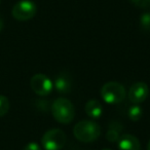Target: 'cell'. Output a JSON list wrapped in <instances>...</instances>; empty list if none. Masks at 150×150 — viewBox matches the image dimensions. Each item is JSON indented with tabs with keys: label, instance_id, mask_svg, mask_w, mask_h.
<instances>
[{
	"label": "cell",
	"instance_id": "6da1fadb",
	"mask_svg": "<svg viewBox=\"0 0 150 150\" xmlns=\"http://www.w3.org/2000/svg\"><path fill=\"white\" fill-rule=\"evenodd\" d=\"M73 135L78 141L83 143L94 142L100 137L101 127L92 120H81L73 127Z\"/></svg>",
	"mask_w": 150,
	"mask_h": 150
},
{
	"label": "cell",
	"instance_id": "7a4b0ae2",
	"mask_svg": "<svg viewBox=\"0 0 150 150\" xmlns=\"http://www.w3.org/2000/svg\"><path fill=\"white\" fill-rule=\"evenodd\" d=\"M52 113L58 122L67 125L75 117L74 105L65 98H59L54 101L52 105Z\"/></svg>",
	"mask_w": 150,
	"mask_h": 150
},
{
	"label": "cell",
	"instance_id": "3957f363",
	"mask_svg": "<svg viewBox=\"0 0 150 150\" xmlns=\"http://www.w3.org/2000/svg\"><path fill=\"white\" fill-rule=\"evenodd\" d=\"M127 92L125 86L117 81L106 82L101 88V97L108 104H118L125 99Z\"/></svg>",
	"mask_w": 150,
	"mask_h": 150
},
{
	"label": "cell",
	"instance_id": "277c9868",
	"mask_svg": "<svg viewBox=\"0 0 150 150\" xmlns=\"http://www.w3.org/2000/svg\"><path fill=\"white\" fill-rule=\"evenodd\" d=\"M66 134L60 129H52L41 138L42 147L45 150H61L66 144Z\"/></svg>",
	"mask_w": 150,
	"mask_h": 150
},
{
	"label": "cell",
	"instance_id": "5b68a950",
	"mask_svg": "<svg viewBox=\"0 0 150 150\" xmlns=\"http://www.w3.org/2000/svg\"><path fill=\"white\" fill-rule=\"evenodd\" d=\"M37 7L31 0H20L13 5L11 15L18 21H28L36 15Z\"/></svg>",
	"mask_w": 150,
	"mask_h": 150
},
{
	"label": "cell",
	"instance_id": "8992f818",
	"mask_svg": "<svg viewBox=\"0 0 150 150\" xmlns=\"http://www.w3.org/2000/svg\"><path fill=\"white\" fill-rule=\"evenodd\" d=\"M30 86H31L32 91L36 95L41 97L50 95L54 88V83L52 82V80L42 73H37L33 75V77L30 80Z\"/></svg>",
	"mask_w": 150,
	"mask_h": 150
},
{
	"label": "cell",
	"instance_id": "52a82bcc",
	"mask_svg": "<svg viewBox=\"0 0 150 150\" xmlns=\"http://www.w3.org/2000/svg\"><path fill=\"white\" fill-rule=\"evenodd\" d=\"M129 99L134 104H140L144 102L149 96V88L145 82H135L129 90Z\"/></svg>",
	"mask_w": 150,
	"mask_h": 150
},
{
	"label": "cell",
	"instance_id": "ba28073f",
	"mask_svg": "<svg viewBox=\"0 0 150 150\" xmlns=\"http://www.w3.org/2000/svg\"><path fill=\"white\" fill-rule=\"evenodd\" d=\"M118 146L119 150H140L141 149V144L137 137H135L134 135L131 134H123L122 136H120L119 138Z\"/></svg>",
	"mask_w": 150,
	"mask_h": 150
},
{
	"label": "cell",
	"instance_id": "9c48e42d",
	"mask_svg": "<svg viewBox=\"0 0 150 150\" xmlns=\"http://www.w3.org/2000/svg\"><path fill=\"white\" fill-rule=\"evenodd\" d=\"M54 88L61 94H69L72 88V79L69 73L61 72L54 79Z\"/></svg>",
	"mask_w": 150,
	"mask_h": 150
},
{
	"label": "cell",
	"instance_id": "30bf717a",
	"mask_svg": "<svg viewBox=\"0 0 150 150\" xmlns=\"http://www.w3.org/2000/svg\"><path fill=\"white\" fill-rule=\"evenodd\" d=\"M86 113L88 116L92 117V118H99L103 113V106L98 100L93 99V100H88L84 107Z\"/></svg>",
	"mask_w": 150,
	"mask_h": 150
},
{
	"label": "cell",
	"instance_id": "8fae6325",
	"mask_svg": "<svg viewBox=\"0 0 150 150\" xmlns=\"http://www.w3.org/2000/svg\"><path fill=\"white\" fill-rule=\"evenodd\" d=\"M122 131V125L118 121H112L109 123L108 131L106 133V139L111 143L117 142L120 138V133Z\"/></svg>",
	"mask_w": 150,
	"mask_h": 150
},
{
	"label": "cell",
	"instance_id": "7c38bea8",
	"mask_svg": "<svg viewBox=\"0 0 150 150\" xmlns=\"http://www.w3.org/2000/svg\"><path fill=\"white\" fill-rule=\"evenodd\" d=\"M127 115H129V118L131 119V120L138 121L143 116V110H142V108L139 105L135 104L129 107V109L127 110Z\"/></svg>",
	"mask_w": 150,
	"mask_h": 150
},
{
	"label": "cell",
	"instance_id": "4fadbf2b",
	"mask_svg": "<svg viewBox=\"0 0 150 150\" xmlns=\"http://www.w3.org/2000/svg\"><path fill=\"white\" fill-rule=\"evenodd\" d=\"M140 27L143 31L150 32V13H144L140 17Z\"/></svg>",
	"mask_w": 150,
	"mask_h": 150
},
{
	"label": "cell",
	"instance_id": "5bb4252c",
	"mask_svg": "<svg viewBox=\"0 0 150 150\" xmlns=\"http://www.w3.org/2000/svg\"><path fill=\"white\" fill-rule=\"evenodd\" d=\"M9 110V101L5 96L0 95V117L4 116Z\"/></svg>",
	"mask_w": 150,
	"mask_h": 150
},
{
	"label": "cell",
	"instance_id": "9a60e30c",
	"mask_svg": "<svg viewBox=\"0 0 150 150\" xmlns=\"http://www.w3.org/2000/svg\"><path fill=\"white\" fill-rule=\"evenodd\" d=\"M129 1L140 8H149L150 7V0H129Z\"/></svg>",
	"mask_w": 150,
	"mask_h": 150
},
{
	"label": "cell",
	"instance_id": "2e32d148",
	"mask_svg": "<svg viewBox=\"0 0 150 150\" xmlns=\"http://www.w3.org/2000/svg\"><path fill=\"white\" fill-rule=\"evenodd\" d=\"M23 150H41V148H40V146L38 145L37 143L31 142V143L27 144V145L24 147Z\"/></svg>",
	"mask_w": 150,
	"mask_h": 150
},
{
	"label": "cell",
	"instance_id": "e0dca14e",
	"mask_svg": "<svg viewBox=\"0 0 150 150\" xmlns=\"http://www.w3.org/2000/svg\"><path fill=\"white\" fill-rule=\"evenodd\" d=\"M2 29H3V21H2V19L0 18V32H1Z\"/></svg>",
	"mask_w": 150,
	"mask_h": 150
},
{
	"label": "cell",
	"instance_id": "ac0fdd59",
	"mask_svg": "<svg viewBox=\"0 0 150 150\" xmlns=\"http://www.w3.org/2000/svg\"><path fill=\"white\" fill-rule=\"evenodd\" d=\"M147 150H150V140L148 142V145H147Z\"/></svg>",
	"mask_w": 150,
	"mask_h": 150
},
{
	"label": "cell",
	"instance_id": "d6986e66",
	"mask_svg": "<svg viewBox=\"0 0 150 150\" xmlns=\"http://www.w3.org/2000/svg\"><path fill=\"white\" fill-rule=\"evenodd\" d=\"M102 150H111V149H109V148H104V149H102Z\"/></svg>",
	"mask_w": 150,
	"mask_h": 150
}]
</instances>
